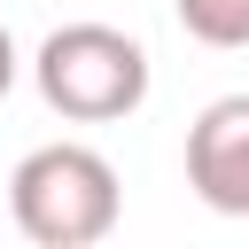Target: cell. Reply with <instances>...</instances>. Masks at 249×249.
Listing matches in <instances>:
<instances>
[{"label": "cell", "mask_w": 249, "mask_h": 249, "mask_svg": "<svg viewBox=\"0 0 249 249\" xmlns=\"http://www.w3.org/2000/svg\"><path fill=\"white\" fill-rule=\"evenodd\" d=\"M39 101L70 124H117L148 101V47L117 23H62L31 54Z\"/></svg>", "instance_id": "7a4b0ae2"}, {"label": "cell", "mask_w": 249, "mask_h": 249, "mask_svg": "<svg viewBox=\"0 0 249 249\" xmlns=\"http://www.w3.org/2000/svg\"><path fill=\"white\" fill-rule=\"evenodd\" d=\"M16 70H23V54H16V39H8V23H0V101L16 93Z\"/></svg>", "instance_id": "5b68a950"}, {"label": "cell", "mask_w": 249, "mask_h": 249, "mask_svg": "<svg viewBox=\"0 0 249 249\" xmlns=\"http://www.w3.org/2000/svg\"><path fill=\"white\" fill-rule=\"evenodd\" d=\"M179 31L202 47H249V0H171Z\"/></svg>", "instance_id": "277c9868"}, {"label": "cell", "mask_w": 249, "mask_h": 249, "mask_svg": "<svg viewBox=\"0 0 249 249\" xmlns=\"http://www.w3.org/2000/svg\"><path fill=\"white\" fill-rule=\"evenodd\" d=\"M8 210H16V233L39 249H93L117 233L124 187H117V163L101 148L47 140L8 171Z\"/></svg>", "instance_id": "6da1fadb"}, {"label": "cell", "mask_w": 249, "mask_h": 249, "mask_svg": "<svg viewBox=\"0 0 249 249\" xmlns=\"http://www.w3.org/2000/svg\"><path fill=\"white\" fill-rule=\"evenodd\" d=\"M187 187L218 218H249V93H218L187 124Z\"/></svg>", "instance_id": "3957f363"}]
</instances>
